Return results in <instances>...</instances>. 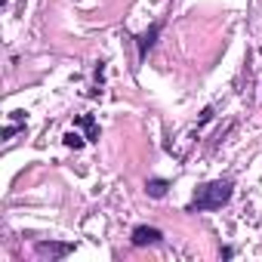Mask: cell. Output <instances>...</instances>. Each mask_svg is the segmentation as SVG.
I'll return each instance as SVG.
<instances>
[{
  "label": "cell",
  "instance_id": "cell-7",
  "mask_svg": "<svg viewBox=\"0 0 262 262\" xmlns=\"http://www.w3.org/2000/svg\"><path fill=\"white\" fill-rule=\"evenodd\" d=\"M62 142H65L68 148L80 151V148H83V142H86V136H80V133H74V129H71V133H65V136H62Z\"/></svg>",
  "mask_w": 262,
  "mask_h": 262
},
{
  "label": "cell",
  "instance_id": "cell-4",
  "mask_svg": "<svg viewBox=\"0 0 262 262\" xmlns=\"http://www.w3.org/2000/svg\"><path fill=\"white\" fill-rule=\"evenodd\" d=\"M158 34H161V22H155L142 37H136V43H139V59H145L148 56V50L155 47V40H158Z\"/></svg>",
  "mask_w": 262,
  "mask_h": 262
},
{
  "label": "cell",
  "instance_id": "cell-2",
  "mask_svg": "<svg viewBox=\"0 0 262 262\" xmlns=\"http://www.w3.org/2000/svg\"><path fill=\"white\" fill-rule=\"evenodd\" d=\"M34 253L50 256V259H62V256L74 253V244L71 241H40V244H34Z\"/></svg>",
  "mask_w": 262,
  "mask_h": 262
},
{
  "label": "cell",
  "instance_id": "cell-1",
  "mask_svg": "<svg viewBox=\"0 0 262 262\" xmlns=\"http://www.w3.org/2000/svg\"><path fill=\"white\" fill-rule=\"evenodd\" d=\"M231 179H216V182H207L194 191V201L188 204V213H204V210H222L228 201H231Z\"/></svg>",
  "mask_w": 262,
  "mask_h": 262
},
{
  "label": "cell",
  "instance_id": "cell-3",
  "mask_svg": "<svg viewBox=\"0 0 262 262\" xmlns=\"http://www.w3.org/2000/svg\"><path fill=\"white\" fill-rule=\"evenodd\" d=\"M161 241H164L161 228H151V225H136V228H133V244H136V247H155V244H161Z\"/></svg>",
  "mask_w": 262,
  "mask_h": 262
},
{
  "label": "cell",
  "instance_id": "cell-6",
  "mask_svg": "<svg viewBox=\"0 0 262 262\" xmlns=\"http://www.w3.org/2000/svg\"><path fill=\"white\" fill-rule=\"evenodd\" d=\"M167 188H170V182H167V179H148V182H145V191H148L151 198H164V194H167Z\"/></svg>",
  "mask_w": 262,
  "mask_h": 262
},
{
  "label": "cell",
  "instance_id": "cell-8",
  "mask_svg": "<svg viewBox=\"0 0 262 262\" xmlns=\"http://www.w3.org/2000/svg\"><path fill=\"white\" fill-rule=\"evenodd\" d=\"M19 129H25V123H19V120H16L13 126H4V133H0V136H4V139H10V136H16V133H19Z\"/></svg>",
  "mask_w": 262,
  "mask_h": 262
},
{
  "label": "cell",
  "instance_id": "cell-5",
  "mask_svg": "<svg viewBox=\"0 0 262 262\" xmlns=\"http://www.w3.org/2000/svg\"><path fill=\"white\" fill-rule=\"evenodd\" d=\"M74 123H77V126H83L86 142H99V123H96V117H93V114H77V117H74Z\"/></svg>",
  "mask_w": 262,
  "mask_h": 262
},
{
  "label": "cell",
  "instance_id": "cell-9",
  "mask_svg": "<svg viewBox=\"0 0 262 262\" xmlns=\"http://www.w3.org/2000/svg\"><path fill=\"white\" fill-rule=\"evenodd\" d=\"M207 120H213V108H204L201 111V123H207Z\"/></svg>",
  "mask_w": 262,
  "mask_h": 262
}]
</instances>
